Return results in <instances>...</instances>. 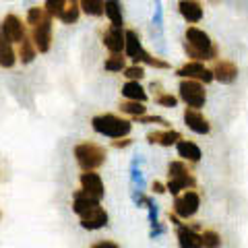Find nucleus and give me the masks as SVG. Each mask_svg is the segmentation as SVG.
I'll list each match as a JSON object with an SVG mask.
<instances>
[{
    "label": "nucleus",
    "instance_id": "f257e3e1",
    "mask_svg": "<svg viewBox=\"0 0 248 248\" xmlns=\"http://www.w3.org/2000/svg\"><path fill=\"white\" fill-rule=\"evenodd\" d=\"M184 52L190 60H199V62L215 60L219 56V50L209 37V33L195 25H188L184 31Z\"/></svg>",
    "mask_w": 248,
    "mask_h": 248
},
{
    "label": "nucleus",
    "instance_id": "f03ea898",
    "mask_svg": "<svg viewBox=\"0 0 248 248\" xmlns=\"http://www.w3.org/2000/svg\"><path fill=\"white\" fill-rule=\"evenodd\" d=\"M91 126L95 133L104 135V137L120 139V137H128L133 124L126 118H120V116H116V114H99L91 120Z\"/></svg>",
    "mask_w": 248,
    "mask_h": 248
},
{
    "label": "nucleus",
    "instance_id": "7ed1b4c3",
    "mask_svg": "<svg viewBox=\"0 0 248 248\" xmlns=\"http://www.w3.org/2000/svg\"><path fill=\"white\" fill-rule=\"evenodd\" d=\"M75 157H77V164L81 166L83 172H89V170H97V168L104 166L106 149L95 145V143H81V145L75 147Z\"/></svg>",
    "mask_w": 248,
    "mask_h": 248
},
{
    "label": "nucleus",
    "instance_id": "20e7f679",
    "mask_svg": "<svg viewBox=\"0 0 248 248\" xmlns=\"http://www.w3.org/2000/svg\"><path fill=\"white\" fill-rule=\"evenodd\" d=\"M180 99L188 106V108H195V110H201L207 102V93L205 87L201 81L195 79H182L180 81Z\"/></svg>",
    "mask_w": 248,
    "mask_h": 248
},
{
    "label": "nucleus",
    "instance_id": "39448f33",
    "mask_svg": "<svg viewBox=\"0 0 248 248\" xmlns=\"http://www.w3.org/2000/svg\"><path fill=\"white\" fill-rule=\"evenodd\" d=\"M201 207V197L197 190L188 188L184 195H176V201H174V213L182 219H188L192 217Z\"/></svg>",
    "mask_w": 248,
    "mask_h": 248
},
{
    "label": "nucleus",
    "instance_id": "423d86ee",
    "mask_svg": "<svg viewBox=\"0 0 248 248\" xmlns=\"http://www.w3.org/2000/svg\"><path fill=\"white\" fill-rule=\"evenodd\" d=\"M52 31H54V25H52V17L48 15L42 23L33 25V33H31V42H33L35 50L37 52H50L52 48Z\"/></svg>",
    "mask_w": 248,
    "mask_h": 248
},
{
    "label": "nucleus",
    "instance_id": "0eeeda50",
    "mask_svg": "<svg viewBox=\"0 0 248 248\" xmlns=\"http://www.w3.org/2000/svg\"><path fill=\"white\" fill-rule=\"evenodd\" d=\"M176 75L180 77V79H195V81H201V83H211L213 81L211 68H207L205 62H199V60H188L186 64H182L180 68H178Z\"/></svg>",
    "mask_w": 248,
    "mask_h": 248
},
{
    "label": "nucleus",
    "instance_id": "6e6552de",
    "mask_svg": "<svg viewBox=\"0 0 248 248\" xmlns=\"http://www.w3.org/2000/svg\"><path fill=\"white\" fill-rule=\"evenodd\" d=\"M0 33H2L11 44H21L27 37L23 21L13 13L6 15V17L2 19V23H0Z\"/></svg>",
    "mask_w": 248,
    "mask_h": 248
},
{
    "label": "nucleus",
    "instance_id": "1a4fd4ad",
    "mask_svg": "<svg viewBox=\"0 0 248 248\" xmlns=\"http://www.w3.org/2000/svg\"><path fill=\"white\" fill-rule=\"evenodd\" d=\"M211 73H213V81H219L221 85L236 83L238 75H240L238 73V66L232 60H217L215 66L211 68Z\"/></svg>",
    "mask_w": 248,
    "mask_h": 248
},
{
    "label": "nucleus",
    "instance_id": "9d476101",
    "mask_svg": "<svg viewBox=\"0 0 248 248\" xmlns=\"http://www.w3.org/2000/svg\"><path fill=\"white\" fill-rule=\"evenodd\" d=\"M184 124L197 135H209L211 133V124H209V120L203 116V112L195 110V108H186L184 110Z\"/></svg>",
    "mask_w": 248,
    "mask_h": 248
},
{
    "label": "nucleus",
    "instance_id": "9b49d317",
    "mask_svg": "<svg viewBox=\"0 0 248 248\" xmlns=\"http://www.w3.org/2000/svg\"><path fill=\"white\" fill-rule=\"evenodd\" d=\"M81 190H85L91 197H95L97 201L104 199V195H106L104 180L99 178V174H95V170H89V172L81 174Z\"/></svg>",
    "mask_w": 248,
    "mask_h": 248
},
{
    "label": "nucleus",
    "instance_id": "f8f14e48",
    "mask_svg": "<svg viewBox=\"0 0 248 248\" xmlns=\"http://www.w3.org/2000/svg\"><path fill=\"white\" fill-rule=\"evenodd\" d=\"M97 207H102V205H99V201L95 197L87 195L85 190H77L75 192V197H73V211L79 217H85L87 213L95 211Z\"/></svg>",
    "mask_w": 248,
    "mask_h": 248
},
{
    "label": "nucleus",
    "instance_id": "ddd939ff",
    "mask_svg": "<svg viewBox=\"0 0 248 248\" xmlns=\"http://www.w3.org/2000/svg\"><path fill=\"white\" fill-rule=\"evenodd\" d=\"M178 13L182 15V19L186 23H190V25H195V23H199L201 19H203V4L199 2V0H180L178 2Z\"/></svg>",
    "mask_w": 248,
    "mask_h": 248
},
{
    "label": "nucleus",
    "instance_id": "4468645a",
    "mask_svg": "<svg viewBox=\"0 0 248 248\" xmlns=\"http://www.w3.org/2000/svg\"><path fill=\"white\" fill-rule=\"evenodd\" d=\"M104 46L108 52L112 54H122L124 52V29L122 27H114L110 25L104 31Z\"/></svg>",
    "mask_w": 248,
    "mask_h": 248
},
{
    "label": "nucleus",
    "instance_id": "2eb2a0df",
    "mask_svg": "<svg viewBox=\"0 0 248 248\" xmlns=\"http://www.w3.org/2000/svg\"><path fill=\"white\" fill-rule=\"evenodd\" d=\"M147 141L153 143V145L157 143L161 147H172L178 141H182V135L178 133V130H172V128H168V130H151V133H147Z\"/></svg>",
    "mask_w": 248,
    "mask_h": 248
},
{
    "label": "nucleus",
    "instance_id": "dca6fc26",
    "mask_svg": "<svg viewBox=\"0 0 248 248\" xmlns=\"http://www.w3.org/2000/svg\"><path fill=\"white\" fill-rule=\"evenodd\" d=\"M178 246L180 248H201L203 246V240H201V234L192 228V226H180L178 230Z\"/></svg>",
    "mask_w": 248,
    "mask_h": 248
},
{
    "label": "nucleus",
    "instance_id": "f3484780",
    "mask_svg": "<svg viewBox=\"0 0 248 248\" xmlns=\"http://www.w3.org/2000/svg\"><path fill=\"white\" fill-rule=\"evenodd\" d=\"M145 48H143V42L141 37H139V33L135 29H126L124 31V56L135 60L139 54H141Z\"/></svg>",
    "mask_w": 248,
    "mask_h": 248
},
{
    "label": "nucleus",
    "instance_id": "a211bd4d",
    "mask_svg": "<svg viewBox=\"0 0 248 248\" xmlns=\"http://www.w3.org/2000/svg\"><path fill=\"white\" fill-rule=\"evenodd\" d=\"M197 186V180H195V176H192L190 172H186V174H180V176H174V178H170L168 180V186H166V190H170L172 195H180L182 190H188V188H195Z\"/></svg>",
    "mask_w": 248,
    "mask_h": 248
},
{
    "label": "nucleus",
    "instance_id": "6ab92c4d",
    "mask_svg": "<svg viewBox=\"0 0 248 248\" xmlns=\"http://www.w3.org/2000/svg\"><path fill=\"white\" fill-rule=\"evenodd\" d=\"M106 223H108V213L104 211V207H97L95 211L81 217V226L85 230H102Z\"/></svg>",
    "mask_w": 248,
    "mask_h": 248
},
{
    "label": "nucleus",
    "instance_id": "aec40b11",
    "mask_svg": "<svg viewBox=\"0 0 248 248\" xmlns=\"http://www.w3.org/2000/svg\"><path fill=\"white\" fill-rule=\"evenodd\" d=\"M104 15L114 27H124V13L120 0H106L104 4Z\"/></svg>",
    "mask_w": 248,
    "mask_h": 248
},
{
    "label": "nucleus",
    "instance_id": "412c9836",
    "mask_svg": "<svg viewBox=\"0 0 248 248\" xmlns=\"http://www.w3.org/2000/svg\"><path fill=\"white\" fill-rule=\"evenodd\" d=\"M122 95L124 99H133V102H147V91L141 85V81H126L122 85Z\"/></svg>",
    "mask_w": 248,
    "mask_h": 248
},
{
    "label": "nucleus",
    "instance_id": "4be33fe9",
    "mask_svg": "<svg viewBox=\"0 0 248 248\" xmlns=\"http://www.w3.org/2000/svg\"><path fill=\"white\" fill-rule=\"evenodd\" d=\"M178 147V155L184 159V161H192V164H197V161H201V157H203V153H201L199 145L192 143V141H178L176 143Z\"/></svg>",
    "mask_w": 248,
    "mask_h": 248
},
{
    "label": "nucleus",
    "instance_id": "5701e85b",
    "mask_svg": "<svg viewBox=\"0 0 248 248\" xmlns=\"http://www.w3.org/2000/svg\"><path fill=\"white\" fill-rule=\"evenodd\" d=\"M15 64H17V52L13 50V44L0 33V66L13 68Z\"/></svg>",
    "mask_w": 248,
    "mask_h": 248
},
{
    "label": "nucleus",
    "instance_id": "b1692460",
    "mask_svg": "<svg viewBox=\"0 0 248 248\" xmlns=\"http://www.w3.org/2000/svg\"><path fill=\"white\" fill-rule=\"evenodd\" d=\"M104 4H106V0H79L81 13L89 15V17H102Z\"/></svg>",
    "mask_w": 248,
    "mask_h": 248
},
{
    "label": "nucleus",
    "instance_id": "393cba45",
    "mask_svg": "<svg viewBox=\"0 0 248 248\" xmlns=\"http://www.w3.org/2000/svg\"><path fill=\"white\" fill-rule=\"evenodd\" d=\"M135 64H147V66H153V68H170V62L161 60V58H155L153 54H149L147 50H143L139 56L133 60Z\"/></svg>",
    "mask_w": 248,
    "mask_h": 248
},
{
    "label": "nucleus",
    "instance_id": "a878e982",
    "mask_svg": "<svg viewBox=\"0 0 248 248\" xmlns=\"http://www.w3.org/2000/svg\"><path fill=\"white\" fill-rule=\"evenodd\" d=\"M35 54H37V50H35L33 42H31V37H25V40L19 44V60L23 64H31L35 58Z\"/></svg>",
    "mask_w": 248,
    "mask_h": 248
},
{
    "label": "nucleus",
    "instance_id": "bb28decb",
    "mask_svg": "<svg viewBox=\"0 0 248 248\" xmlns=\"http://www.w3.org/2000/svg\"><path fill=\"white\" fill-rule=\"evenodd\" d=\"M104 68L108 73H122L124 68H126V58H124V54H112V56H108L104 62Z\"/></svg>",
    "mask_w": 248,
    "mask_h": 248
},
{
    "label": "nucleus",
    "instance_id": "cd10ccee",
    "mask_svg": "<svg viewBox=\"0 0 248 248\" xmlns=\"http://www.w3.org/2000/svg\"><path fill=\"white\" fill-rule=\"evenodd\" d=\"M118 108H120V112L133 116V118H137V116H143L147 112V108H145L143 102H133V99H124Z\"/></svg>",
    "mask_w": 248,
    "mask_h": 248
},
{
    "label": "nucleus",
    "instance_id": "c85d7f7f",
    "mask_svg": "<svg viewBox=\"0 0 248 248\" xmlns=\"http://www.w3.org/2000/svg\"><path fill=\"white\" fill-rule=\"evenodd\" d=\"M79 17H81V6L77 4V2H73L71 6H66L64 11H62V15H60V21L64 23V25H75L77 21H79Z\"/></svg>",
    "mask_w": 248,
    "mask_h": 248
},
{
    "label": "nucleus",
    "instance_id": "c756f323",
    "mask_svg": "<svg viewBox=\"0 0 248 248\" xmlns=\"http://www.w3.org/2000/svg\"><path fill=\"white\" fill-rule=\"evenodd\" d=\"M201 240H203V246L201 248H221V236L215 230H205L201 234Z\"/></svg>",
    "mask_w": 248,
    "mask_h": 248
},
{
    "label": "nucleus",
    "instance_id": "7c9ffc66",
    "mask_svg": "<svg viewBox=\"0 0 248 248\" xmlns=\"http://www.w3.org/2000/svg\"><path fill=\"white\" fill-rule=\"evenodd\" d=\"M66 9V0H46L44 2V11L50 15V17H60L62 11Z\"/></svg>",
    "mask_w": 248,
    "mask_h": 248
},
{
    "label": "nucleus",
    "instance_id": "2f4dec72",
    "mask_svg": "<svg viewBox=\"0 0 248 248\" xmlns=\"http://www.w3.org/2000/svg\"><path fill=\"white\" fill-rule=\"evenodd\" d=\"M46 17H48V13H46L42 6H31L27 11L25 21H27V25H37V23H42Z\"/></svg>",
    "mask_w": 248,
    "mask_h": 248
},
{
    "label": "nucleus",
    "instance_id": "473e14b6",
    "mask_svg": "<svg viewBox=\"0 0 248 248\" xmlns=\"http://www.w3.org/2000/svg\"><path fill=\"white\" fill-rule=\"evenodd\" d=\"M122 73L128 81H141L145 77V68H143V64H133V66H126Z\"/></svg>",
    "mask_w": 248,
    "mask_h": 248
},
{
    "label": "nucleus",
    "instance_id": "72a5a7b5",
    "mask_svg": "<svg viewBox=\"0 0 248 248\" xmlns=\"http://www.w3.org/2000/svg\"><path fill=\"white\" fill-rule=\"evenodd\" d=\"M155 102H157V106H161V108H176L178 97L172 95V93H159V95L155 97Z\"/></svg>",
    "mask_w": 248,
    "mask_h": 248
},
{
    "label": "nucleus",
    "instance_id": "f704fd0d",
    "mask_svg": "<svg viewBox=\"0 0 248 248\" xmlns=\"http://www.w3.org/2000/svg\"><path fill=\"white\" fill-rule=\"evenodd\" d=\"M186 172H190V170L186 168L184 161H172V164L168 166V176H170V178L180 176V174H186Z\"/></svg>",
    "mask_w": 248,
    "mask_h": 248
},
{
    "label": "nucleus",
    "instance_id": "c9c22d12",
    "mask_svg": "<svg viewBox=\"0 0 248 248\" xmlns=\"http://www.w3.org/2000/svg\"><path fill=\"white\" fill-rule=\"evenodd\" d=\"M135 122H141V124H164V126H168V120L166 118H161V116H147V114H143V116H137V118H133Z\"/></svg>",
    "mask_w": 248,
    "mask_h": 248
},
{
    "label": "nucleus",
    "instance_id": "e433bc0d",
    "mask_svg": "<svg viewBox=\"0 0 248 248\" xmlns=\"http://www.w3.org/2000/svg\"><path fill=\"white\" fill-rule=\"evenodd\" d=\"M153 25L161 29L164 25V13H161V0H153Z\"/></svg>",
    "mask_w": 248,
    "mask_h": 248
},
{
    "label": "nucleus",
    "instance_id": "4c0bfd02",
    "mask_svg": "<svg viewBox=\"0 0 248 248\" xmlns=\"http://www.w3.org/2000/svg\"><path fill=\"white\" fill-rule=\"evenodd\" d=\"M130 145H133V139H128V137H120L118 141L112 143L114 149H124V147H130Z\"/></svg>",
    "mask_w": 248,
    "mask_h": 248
},
{
    "label": "nucleus",
    "instance_id": "58836bf2",
    "mask_svg": "<svg viewBox=\"0 0 248 248\" xmlns=\"http://www.w3.org/2000/svg\"><path fill=\"white\" fill-rule=\"evenodd\" d=\"M91 248H120L116 242H110V240H102V242H97V244H93Z\"/></svg>",
    "mask_w": 248,
    "mask_h": 248
},
{
    "label": "nucleus",
    "instance_id": "ea45409f",
    "mask_svg": "<svg viewBox=\"0 0 248 248\" xmlns=\"http://www.w3.org/2000/svg\"><path fill=\"white\" fill-rule=\"evenodd\" d=\"M151 190L155 192V195H164V192H166V186L161 184V182H157V180H155V182L151 184Z\"/></svg>",
    "mask_w": 248,
    "mask_h": 248
},
{
    "label": "nucleus",
    "instance_id": "a19ab883",
    "mask_svg": "<svg viewBox=\"0 0 248 248\" xmlns=\"http://www.w3.org/2000/svg\"><path fill=\"white\" fill-rule=\"evenodd\" d=\"M168 219H170V221H172V223H174V226H178V228H180V226H182L180 217H178V215H174V213H170V215H168Z\"/></svg>",
    "mask_w": 248,
    "mask_h": 248
},
{
    "label": "nucleus",
    "instance_id": "79ce46f5",
    "mask_svg": "<svg viewBox=\"0 0 248 248\" xmlns=\"http://www.w3.org/2000/svg\"><path fill=\"white\" fill-rule=\"evenodd\" d=\"M0 219H2V213H0Z\"/></svg>",
    "mask_w": 248,
    "mask_h": 248
},
{
    "label": "nucleus",
    "instance_id": "37998d69",
    "mask_svg": "<svg viewBox=\"0 0 248 248\" xmlns=\"http://www.w3.org/2000/svg\"><path fill=\"white\" fill-rule=\"evenodd\" d=\"M71 2H77V0H71Z\"/></svg>",
    "mask_w": 248,
    "mask_h": 248
}]
</instances>
